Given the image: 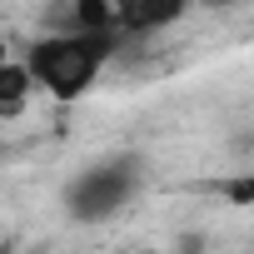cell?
Listing matches in <instances>:
<instances>
[{
    "instance_id": "6da1fadb",
    "label": "cell",
    "mask_w": 254,
    "mask_h": 254,
    "mask_svg": "<svg viewBox=\"0 0 254 254\" xmlns=\"http://www.w3.org/2000/svg\"><path fill=\"white\" fill-rule=\"evenodd\" d=\"M115 45H120L115 30H75L70 25L65 35H45V40H35L25 50L30 85H40L55 100H80L100 80V70L115 55Z\"/></svg>"
},
{
    "instance_id": "7a4b0ae2",
    "label": "cell",
    "mask_w": 254,
    "mask_h": 254,
    "mask_svg": "<svg viewBox=\"0 0 254 254\" xmlns=\"http://www.w3.org/2000/svg\"><path fill=\"white\" fill-rule=\"evenodd\" d=\"M145 175H150V165H145V155H135V150H120V155H110V160H95V165H85V170L70 180L65 209H70L80 224H100V219L120 214L125 204L140 194Z\"/></svg>"
},
{
    "instance_id": "3957f363",
    "label": "cell",
    "mask_w": 254,
    "mask_h": 254,
    "mask_svg": "<svg viewBox=\"0 0 254 254\" xmlns=\"http://www.w3.org/2000/svg\"><path fill=\"white\" fill-rule=\"evenodd\" d=\"M190 0H110V20L125 35H155V30H170L180 15H185Z\"/></svg>"
},
{
    "instance_id": "277c9868",
    "label": "cell",
    "mask_w": 254,
    "mask_h": 254,
    "mask_svg": "<svg viewBox=\"0 0 254 254\" xmlns=\"http://www.w3.org/2000/svg\"><path fill=\"white\" fill-rule=\"evenodd\" d=\"M224 194H229L234 204H254V175H244V180H234V185H224Z\"/></svg>"
},
{
    "instance_id": "5b68a950",
    "label": "cell",
    "mask_w": 254,
    "mask_h": 254,
    "mask_svg": "<svg viewBox=\"0 0 254 254\" xmlns=\"http://www.w3.org/2000/svg\"><path fill=\"white\" fill-rule=\"evenodd\" d=\"M5 70H10V55H5V45H0V80H5Z\"/></svg>"
}]
</instances>
